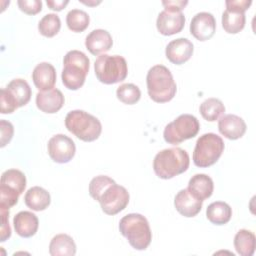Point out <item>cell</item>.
Wrapping results in <instances>:
<instances>
[{
  "mask_svg": "<svg viewBox=\"0 0 256 256\" xmlns=\"http://www.w3.org/2000/svg\"><path fill=\"white\" fill-rule=\"evenodd\" d=\"M190 165L189 154L182 148H168L160 151L154 158L153 169L161 179H171L186 172Z\"/></svg>",
  "mask_w": 256,
  "mask_h": 256,
  "instance_id": "6da1fadb",
  "label": "cell"
},
{
  "mask_svg": "<svg viewBox=\"0 0 256 256\" xmlns=\"http://www.w3.org/2000/svg\"><path fill=\"white\" fill-rule=\"evenodd\" d=\"M147 90L150 98L157 103L171 101L177 92V85L170 70L164 65H155L147 73Z\"/></svg>",
  "mask_w": 256,
  "mask_h": 256,
  "instance_id": "7a4b0ae2",
  "label": "cell"
},
{
  "mask_svg": "<svg viewBox=\"0 0 256 256\" xmlns=\"http://www.w3.org/2000/svg\"><path fill=\"white\" fill-rule=\"evenodd\" d=\"M121 234L136 250H146L152 241V232L148 220L141 214L131 213L119 223Z\"/></svg>",
  "mask_w": 256,
  "mask_h": 256,
  "instance_id": "3957f363",
  "label": "cell"
},
{
  "mask_svg": "<svg viewBox=\"0 0 256 256\" xmlns=\"http://www.w3.org/2000/svg\"><path fill=\"white\" fill-rule=\"evenodd\" d=\"M63 65L62 82L64 86L73 91L80 89L84 85L90 69L89 58L81 51L72 50L65 55Z\"/></svg>",
  "mask_w": 256,
  "mask_h": 256,
  "instance_id": "277c9868",
  "label": "cell"
},
{
  "mask_svg": "<svg viewBox=\"0 0 256 256\" xmlns=\"http://www.w3.org/2000/svg\"><path fill=\"white\" fill-rule=\"evenodd\" d=\"M65 126L69 132L85 142L97 140L102 133L100 120L83 110L69 112L65 118Z\"/></svg>",
  "mask_w": 256,
  "mask_h": 256,
  "instance_id": "5b68a950",
  "label": "cell"
},
{
  "mask_svg": "<svg viewBox=\"0 0 256 256\" xmlns=\"http://www.w3.org/2000/svg\"><path fill=\"white\" fill-rule=\"evenodd\" d=\"M94 68L97 79L107 85L120 83L128 75L127 61L119 55H100L94 63Z\"/></svg>",
  "mask_w": 256,
  "mask_h": 256,
  "instance_id": "8992f818",
  "label": "cell"
},
{
  "mask_svg": "<svg viewBox=\"0 0 256 256\" xmlns=\"http://www.w3.org/2000/svg\"><path fill=\"white\" fill-rule=\"evenodd\" d=\"M225 144L223 139L214 133H206L197 140L193 152V162L197 167L207 168L214 165L222 156Z\"/></svg>",
  "mask_w": 256,
  "mask_h": 256,
  "instance_id": "52a82bcc",
  "label": "cell"
},
{
  "mask_svg": "<svg viewBox=\"0 0 256 256\" xmlns=\"http://www.w3.org/2000/svg\"><path fill=\"white\" fill-rule=\"evenodd\" d=\"M0 93L2 114H11L18 108L27 105L32 96L30 85L20 78L12 80L6 88L1 89Z\"/></svg>",
  "mask_w": 256,
  "mask_h": 256,
  "instance_id": "ba28073f",
  "label": "cell"
},
{
  "mask_svg": "<svg viewBox=\"0 0 256 256\" xmlns=\"http://www.w3.org/2000/svg\"><path fill=\"white\" fill-rule=\"evenodd\" d=\"M200 130L198 119L191 114H182L164 129V140L172 145H178L194 138Z\"/></svg>",
  "mask_w": 256,
  "mask_h": 256,
  "instance_id": "9c48e42d",
  "label": "cell"
},
{
  "mask_svg": "<svg viewBox=\"0 0 256 256\" xmlns=\"http://www.w3.org/2000/svg\"><path fill=\"white\" fill-rule=\"evenodd\" d=\"M130 200V195L127 189L117 185L116 182L108 186L99 196L98 202L101 205L102 211L107 215H116L123 211Z\"/></svg>",
  "mask_w": 256,
  "mask_h": 256,
  "instance_id": "30bf717a",
  "label": "cell"
},
{
  "mask_svg": "<svg viewBox=\"0 0 256 256\" xmlns=\"http://www.w3.org/2000/svg\"><path fill=\"white\" fill-rule=\"evenodd\" d=\"M76 153L74 141L66 135L57 134L48 142V154L50 158L59 164L70 162Z\"/></svg>",
  "mask_w": 256,
  "mask_h": 256,
  "instance_id": "8fae6325",
  "label": "cell"
},
{
  "mask_svg": "<svg viewBox=\"0 0 256 256\" xmlns=\"http://www.w3.org/2000/svg\"><path fill=\"white\" fill-rule=\"evenodd\" d=\"M216 31V20L209 12L197 13L191 21L190 32L199 41L211 39Z\"/></svg>",
  "mask_w": 256,
  "mask_h": 256,
  "instance_id": "7c38bea8",
  "label": "cell"
},
{
  "mask_svg": "<svg viewBox=\"0 0 256 256\" xmlns=\"http://www.w3.org/2000/svg\"><path fill=\"white\" fill-rule=\"evenodd\" d=\"M185 16L182 12L162 11L158 15L156 26L158 31L164 36H171L180 33L185 26Z\"/></svg>",
  "mask_w": 256,
  "mask_h": 256,
  "instance_id": "4fadbf2b",
  "label": "cell"
},
{
  "mask_svg": "<svg viewBox=\"0 0 256 256\" xmlns=\"http://www.w3.org/2000/svg\"><path fill=\"white\" fill-rule=\"evenodd\" d=\"M194 45L186 38H178L171 41L166 47L167 59L176 65L186 63L193 55Z\"/></svg>",
  "mask_w": 256,
  "mask_h": 256,
  "instance_id": "5bb4252c",
  "label": "cell"
},
{
  "mask_svg": "<svg viewBox=\"0 0 256 256\" xmlns=\"http://www.w3.org/2000/svg\"><path fill=\"white\" fill-rule=\"evenodd\" d=\"M218 129L227 139L237 140L244 136L247 130V125L241 117L234 114H227L220 118Z\"/></svg>",
  "mask_w": 256,
  "mask_h": 256,
  "instance_id": "9a60e30c",
  "label": "cell"
},
{
  "mask_svg": "<svg viewBox=\"0 0 256 256\" xmlns=\"http://www.w3.org/2000/svg\"><path fill=\"white\" fill-rule=\"evenodd\" d=\"M174 205L182 216L192 218L201 211L203 201L192 195L188 189H182L175 196Z\"/></svg>",
  "mask_w": 256,
  "mask_h": 256,
  "instance_id": "2e32d148",
  "label": "cell"
},
{
  "mask_svg": "<svg viewBox=\"0 0 256 256\" xmlns=\"http://www.w3.org/2000/svg\"><path fill=\"white\" fill-rule=\"evenodd\" d=\"M65 103V98L59 89L40 91L36 95V105L39 110L47 114L57 113Z\"/></svg>",
  "mask_w": 256,
  "mask_h": 256,
  "instance_id": "e0dca14e",
  "label": "cell"
},
{
  "mask_svg": "<svg viewBox=\"0 0 256 256\" xmlns=\"http://www.w3.org/2000/svg\"><path fill=\"white\" fill-rule=\"evenodd\" d=\"M85 46L92 55L98 56L105 54L112 48L113 39L108 31L96 29L86 37Z\"/></svg>",
  "mask_w": 256,
  "mask_h": 256,
  "instance_id": "ac0fdd59",
  "label": "cell"
},
{
  "mask_svg": "<svg viewBox=\"0 0 256 256\" xmlns=\"http://www.w3.org/2000/svg\"><path fill=\"white\" fill-rule=\"evenodd\" d=\"M32 79L35 87L39 91H48L54 88L57 80V74L54 66L48 62L38 64L32 73Z\"/></svg>",
  "mask_w": 256,
  "mask_h": 256,
  "instance_id": "d6986e66",
  "label": "cell"
},
{
  "mask_svg": "<svg viewBox=\"0 0 256 256\" xmlns=\"http://www.w3.org/2000/svg\"><path fill=\"white\" fill-rule=\"evenodd\" d=\"M13 224L16 233L23 238L34 236L39 228L38 217L29 211H21L13 219Z\"/></svg>",
  "mask_w": 256,
  "mask_h": 256,
  "instance_id": "ffe728a7",
  "label": "cell"
},
{
  "mask_svg": "<svg viewBox=\"0 0 256 256\" xmlns=\"http://www.w3.org/2000/svg\"><path fill=\"white\" fill-rule=\"evenodd\" d=\"M187 189L196 198L204 201L212 196L214 191V183L212 178L208 175L196 174L189 180Z\"/></svg>",
  "mask_w": 256,
  "mask_h": 256,
  "instance_id": "44dd1931",
  "label": "cell"
},
{
  "mask_svg": "<svg viewBox=\"0 0 256 256\" xmlns=\"http://www.w3.org/2000/svg\"><path fill=\"white\" fill-rule=\"evenodd\" d=\"M24 201L28 208L33 211L40 212L49 207L51 203V196L44 188L35 186L26 192Z\"/></svg>",
  "mask_w": 256,
  "mask_h": 256,
  "instance_id": "7402d4cb",
  "label": "cell"
},
{
  "mask_svg": "<svg viewBox=\"0 0 256 256\" xmlns=\"http://www.w3.org/2000/svg\"><path fill=\"white\" fill-rule=\"evenodd\" d=\"M76 250L73 238L67 234L56 235L49 245V253L52 256H74Z\"/></svg>",
  "mask_w": 256,
  "mask_h": 256,
  "instance_id": "603a6c76",
  "label": "cell"
},
{
  "mask_svg": "<svg viewBox=\"0 0 256 256\" xmlns=\"http://www.w3.org/2000/svg\"><path fill=\"white\" fill-rule=\"evenodd\" d=\"M207 219L214 225H225L232 217V208L225 202L217 201L211 203L206 210Z\"/></svg>",
  "mask_w": 256,
  "mask_h": 256,
  "instance_id": "cb8c5ba5",
  "label": "cell"
},
{
  "mask_svg": "<svg viewBox=\"0 0 256 256\" xmlns=\"http://www.w3.org/2000/svg\"><path fill=\"white\" fill-rule=\"evenodd\" d=\"M26 185H27L26 176L20 170L9 169V170H6L1 176L0 186H3L12 191H15L20 195L25 191Z\"/></svg>",
  "mask_w": 256,
  "mask_h": 256,
  "instance_id": "d4e9b609",
  "label": "cell"
},
{
  "mask_svg": "<svg viewBox=\"0 0 256 256\" xmlns=\"http://www.w3.org/2000/svg\"><path fill=\"white\" fill-rule=\"evenodd\" d=\"M256 238L253 232L241 229L234 238V247L236 252L241 256H252L255 252Z\"/></svg>",
  "mask_w": 256,
  "mask_h": 256,
  "instance_id": "484cf974",
  "label": "cell"
},
{
  "mask_svg": "<svg viewBox=\"0 0 256 256\" xmlns=\"http://www.w3.org/2000/svg\"><path fill=\"white\" fill-rule=\"evenodd\" d=\"M246 24L245 13L225 10L222 15V26L229 34H237L242 31Z\"/></svg>",
  "mask_w": 256,
  "mask_h": 256,
  "instance_id": "4316f807",
  "label": "cell"
},
{
  "mask_svg": "<svg viewBox=\"0 0 256 256\" xmlns=\"http://www.w3.org/2000/svg\"><path fill=\"white\" fill-rule=\"evenodd\" d=\"M225 111L226 108L223 102L217 98H208L200 105V113L202 117L209 122L218 120Z\"/></svg>",
  "mask_w": 256,
  "mask_h": 256,
  "instance_id": "83f0119b",
  "label": "cell"
},
{
  "mask_svg": "<svg viewBox=\"0 0 256 256\" xmlns=\"http://www.w3.org/2000/svg\"><path fill=\"white\" fill-rule=\"evenodd\" d=\"M66 23L71 31L80 33L88 28L90 23V17L83 10L73 9L68 12L66 16Z\"/></svg>",
  "mask_w": 256,
  "mask_h": 256,
  "instance_id": "f1b7e54d",
  "label": "cell"
},
{
  "mask_svg": "<svg viewBox=\"0 0 256 256\" xmlns=\"http://www.w3.org/2000/svg\"><path fill=\"white\" fill-rule=\"evenodd\" d=\"M61 29L60 17L55 13L45 15L38 24L39 32L48 38H52L59 33Z\"/></svg>",
  "mask_w": 256,
  "mask_h": 256,
  "instance_id": "f546056e",
  "label": "cell"
},
{
  "mask_svg": "<svg viewBox=\"0 0 256 256\" xmlns=\"http://www.w3.org/2000/svg\"><path fill=\"white\" fill-rule=\"evenodd\" d=\"M117 98L124 104L133 105L136 104L141 98V91L138 86L127 83L122 84L116 91Z\"/></svg>",
  "mask_w": 256,
  "mask_h": 256,
  "instance_id": "4dcf8cb0",
  "label": "cell"
},
{
  "mask_svg": "<svg viewBox=\"0 0 256 256\" xmlns=\"http://www.w3.org/2000/svg\"><path fill=\"white\" fill-rule=\"evenodd\" d=\"M115 181L105 175H100V176H96L95 178H93L89 184V194L90 196L94 199V200H98L99 196L101 195V193L110 185L114 184Z\"/></svg>",
  "mask_w": 256,
  "mask_h": 256,
  "instance_id": "1f68e13d",
  "label": "cell"
},
{
  "mask_svg": "<svg viewBox=\"0 0 256 256\" xmlns=\"http://www.w3.org/2000/svg\"><path fill=\"white\" fill-rule=\"evenodd\" d=\"M17 4L20 10L28 15H36L42 10L41 0H18Z\"/></svg>",
  "mask_w": 256,
  "mask_h": 256,
  "instance_id": "d6a6232c",
  "label": "cell"
},
{
  "mask_svg": "<svg viewBox=\"0 0 256 256\" xmlns=\"http://www.w3.org/2000/svg\"><path fill=\"white\" fill-rule=\"evenodd\" d=\"M1 214V233H0V241L5 242L7 239L11 237V227L9 225V209L0 208Z\"/></svg>",
  "mask_w": 256,
  "mask_h": 256,
  "instance_id": "836d02e7",
  "label": "cell"
},
{
  "mask_svg": "<svg viewBox=\"0 0 256 256\" xmlns=\"http://www.w3.org/2000/svg\"><path fill=\"white\" fill-rule=\"evenodd\" d=\"M0 130H1V148L5 147L13 138L14 127L11 122L6 120L0 121Z\"/></svg>",
  "mask_w": 256,
  "mask_h": 256,
  "instance_id": "e575fe53",
  "label": "cell"
},
{
  "mask_svg": "<svg viewBox=\"0 0 256 256\" xmlns=\"http://www.w3.org/2000/svg\"><path fill=\"white\" fill-rule=\"evenodd\" d=\"M225 4H226L227 10L245 13V11L248 10L249 7L251 6L252 1L251 0H227Z\"/></svg>",
  "mask_w": 256,
  "mask_h": 256,
  "instance_id": "d590c367",
  "label": "cell"
},
{
  "mask_svg": "<svg viewBox=\"0 0 256 256\" xmlns=\"http://www.w3.org/2000/svg\"><path fill=\"white\" fill-rule=\"evenodd\" d=\"M163 6L165 7L166 11H170V12H182V10L186 7V5L188 4V1H181V0H177V1H162Z\"/></svg>",
  "mask_w": 256,
  "mask_h": 256,
  "instance_id": "8d00e7d4",
  "label": "cell"
},
{
  "mask_svg": "<svg viewBox=\"0 0 256 256\" xmlns=\"http://www.w3.org/2000/svg\"><path fill=\"white\" fill-rule=\"evenodd\" d=\"M69 3V0H47V5L51 10L61 11Z\"/></svg>",
  "mask_w": 256,
  "mask_h": 256,
  "instance_id": "74e56055",
  "label": "cell"
},
{
  "mask_svg": "<svg viewBox=\"0 0 256 256\" xmlns=\"http://www.w3.org/2000/svg\"><path fill=\"white\" fill-rule=\"evenodd\" d=\"M81 3H83V4H86V5H88V6H96V5H98V4H100L101 3V1H93V0H91V1H84V0H79Z\"/></svg>",
  "mask_w": 256,
  "mask_h": 256,
  "instance_id": "f35d334b",
  "label": "cell"
}]
</instances>
